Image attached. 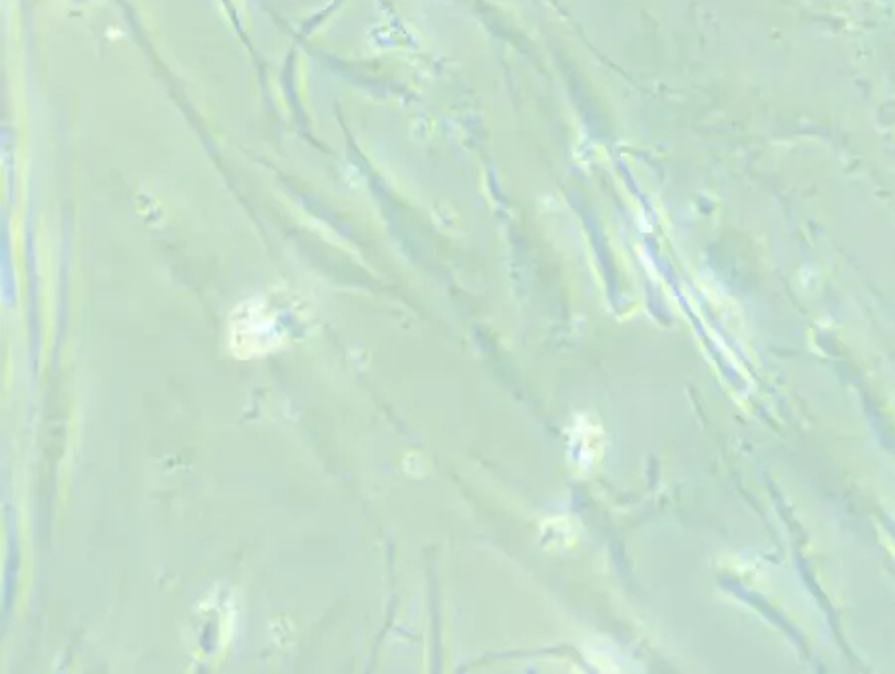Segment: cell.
Wrapping results in <instances>:
<instances>
[{
    "instance_id": "6da1fadb",
    "label": "cell",
    "mask_w": 895,
    "mask_h": 674,
    "mask_svg": "<svg viewBox=\"0 0 895 674\" xmlns=\"http://www.w3.org/2000/svg\"><path fill=\"white\" fill-rule=\"evenodd\" d=\"M277 340V321L261 301H249L235 311L231 319V344L237 356L269 352L277 346Z\"/></svg>"
}]
</instances>
